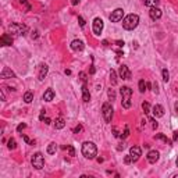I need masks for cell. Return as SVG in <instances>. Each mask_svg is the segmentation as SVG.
Listing matches in <instances>:
<instances>
[{"instance_id":"cell-37","label":"cell","mask_w":178,"mask_h":178,"mask_svg":"<svg viewBox=\"0 0 178 178\" xmlns=\"http://www.w3.org/2000/svg\"><path fill=\"white\" fill-rule=\"evenodd\" d=\"M45 116H46V112H45V110H42V112H40V116H39V120L40 121H43V120H45Z\"/></svg>"},{"instance_id":"cell-16","label":"cell","mask_w":178,"mask_h":178,"mask_svg":"<svg viewBox=\"0 0 178 178\" xmlns=\"http://www.w3.org/2000/svg\"><path fill=\"white\" fill-rule=\"evenodd\" d=\"M13 43V38L10 36L9 33H4L3 36L0 38V45L2 46H11Z\"/></svg>"},{"instance_id":"cell-28","label":"cell","mask_w":178,"mask_h":178,"mask_svg":"<svg viewBox=\"0 0 178 178\" xmlns=\"http://www.w3.org/2000/svg\"><path fill=\"white\" fill-rule=\"evenodd\" d=\"M142 109H143L145 114H149V113H150V104H149L148 102H143L142 103Z\"/></svg>"},{"instance_id":"cell-44","label":"cell","mask_w":178,"mask_h":178,"mask_svg":"<svg viewBox=\"0 0 178 178\" xmlns=\"http://www.w3.org/2000/svg\"><path fill=\"white\" fill-rule=\"evenodd\" d=\"M95 71H96V70H95V67L92 66V67H91V71H89V73H91V74H95Z\"/></svg>"},{"instance_id":"cell-8","label":"cell","mask_w":178,"mask_h":178,"mask_svg":"<svg viewBox=\"0 0 178 178\" xmlns=\"http://www.w3.org/2000/svg\"><path fill=\"white\" fill-rule=\"evenodd\" d=\"M103 27H104V24H103V20L102 18H95L93 20V32L95 35H100L103 31Z\"/></svg>"},{"instance_id":"cell-10","label":"cell","mask_w":178,"mask_h":178,"mask_svg":"<svg viewBox=\"0 0 178 178\" xmlns=\"http://www.w3.org/2000/svg\"><path fill=\"white\" fill-rule=\"evenodd\" d=\"M152 113H153V116L156 118H160L164 116V107L161 104H154L153 109H152Z\"/></svg>"},{"instance_id":"cell-4","label":"cell","mask_w":178,"mask_h":178,"mask_svg":"<svg viewBox=\"0 0 178 178\" xmlns=\"http://www.w3.org/2000/svg\"><path fill=\"white\" fill-rule=\"evenodd\" d=\"M31 163L36 170H42L43 166H45V157H43V154L40 152H38V153H35L31 157Z\"/></svg>"},{"instance_id":"cell-45","label":"cell","mask_w":178,"mask_h":178,"mask_svg":"<svg viewBox=\"0 0 178 178\" xmlns=\"http://www.w3.org/2000/svg\"><path fill=\"white\" fill-rule=\"evenodd\" d=\"M71 3H73V6H75V4H78V3H79V0H73Z\"/></svg>"},{"instance_id":"cell-17","label":"cell","mask_w":178,"mask_h":178,"mask_svg":"<svg viewBox=\"0 0 178 178\" xmlns=\"http://www.w3.org/2000/svg\"><path fill=\"white\" fill-rule=\"evenodd\" d=\"M0 77H2L3 79H7V78H15L14 73H13V71L9 68V67H4L3 71H2V74H0Z\"/></svg>"},{"instance_id":"cell-30","label":"cell","mask_w":178,"mask_h":178,"mask_svg":"<svg viewBox=\"0 0 178 178\" xmlns=\"http://www.w3.org/2000/svg\"><path fill=\"white\" fill-rule=\"evenodd\" d=\"M124 163H125V164H131V163H134L132 156H131V154H127V156L124 157Z\"/></svg>"},{"instance_id":"cell-7","label":"cell","mask_w":178,"mask_h":178,"mask_svg":"<svg viewBox=\"0 0 178 178\" xmlns=\"http://www.w3.org/2000/svg\"><path fill=\"white\" fill-rule=\"evenodd\" d=\"M124 17V10L123 9H116L114 11L110 14V21L112 22H118L121 21Z\"/></svg>"},{"instance_id":"cell-3","label":"cell","mask_w":178,"mask_h":178,"mask_svg":"<svg viewBox=\"0 0 178 178\" xmlns=\"http://www.w3.org/2000/svg\"><path fill=\"white\" fill-rule=\"evenodd\" d=\"M121 96H123V107L130 109L131 107V96H132V89L130 86H123L120 89Z\"/></svg>"},{"instance_id":"cell-25","label":"cell","mask_w":178,"mask_h":178,"mask_svg":"<svg viewBox=\"0 0 178 178\" xmlns=\"http://www.w3.org/2000/svg\"><path fill=\"white\" fill-rule=\"evenodd\" d=\"M110 81H112V85H117V75H116L114 70L110 71Z\"/></svg>"},{"instance_id":"cell-46","label":"cell","mask_w":178,"mask_h":178,"mask_svg":"<svg viewBox=\"0 0 178 178\" xmlns=\"http://www.w3.org/2000/svg\"><path fill=\"white\" fill-rule=\"evenodd\" d=\"M175 113H177V114H178V102L175 103Z\"/></svg>"},{"instance_id":"cell-1","label":"cell","mask_w":178,"mask_h":178,"mask_svg":"<svg viewBox=\"0 0 178 178\" xmlns=\"http://www.w3.org/2000/svg\"><path fill=\"white\" fill-rule=\"evenodd\" d=\"M82 154L86 159H95L97 154V148L93 142H84L82 145Z\"/></svg>"},{"instance_id":"cell-33","label":"cell","mask_w":178,"mask_h":178,"mask_svg":"<svg viewBox=\"0 0 178 178\" xmlns=\"http://www.w3.org/2000/svg\"><path fill=\"white\" fill-rule=\"evenodd\" d=\"M21 135H22V134H21ZM22 139H24V141L27 142V143H29V145H35V141H31V139L28 138L27 135H22Z\"/></svg>"},{"instance_id":"cell-23","label":"cell","mask_w":178,"mask_h":178,"mask_svg":"<svg viewBox=\"0 0 178 178\" xmlns=\"http://www.w3.org/2000/svg\"><path fill=\"white\" fill-rule=\"evenodd\" d=\"M32 100H33V93H32V92H29V91L25 92V93H24V102L25 103H31Z\"/></svg>"},{"instance_id":"cell-27","label":"cell","mask_w":178,"mask_h":178,"mask_svg":"<svg viewBox=\"0 0 178 178\" xmlns=\"http://www.w3.org/2000/svg\"><path fill=\"white\" fill-rule=\"evenodd\" d=\"M138 86H139V92H141V93H143V92L146 91V82L143 81V79H141V81H139Z\"/></svg>"},{"instance_id":"cell-41","label":"cell","mask_w":178,"mask_h":178,"mask_svg":"<svg viewBox=\"0 0 178 178\" xmlns=\"http://www.w3.org/2000/svg\"><path fill=\"white\" fill-rule=\"evenodd\" d=\"M153 92L154 93H159V86H157L156 82H153Z\"/></svg>"},{"instance_id":"cell-42","label":"cell","mask_w":178,"mask_h":178,"mask_svg":"<svg viewBox=\"0 0 178 178\" xmlns=\"http://www.w3.org/2000/svg\"><path fill=\"white\" fill-rule=\"evenodd\" d=\"M116 45L120 46V47H123V46H124V42H123V40H117V42H116Z\"/></svg>"},{"instance_id":"cell-20","label":"cell","mask_w":178,"mask_h":178,"mask_svg":"<svg viewBox=\"0 0 178 178\" xmlns=\"http://www.w3.org/2000/svg\"><path fill=\"white\" fill-rule=\"evenodd\" d=\"M82 99H84V102H86V103L91 100V95H89V92H88L86 84H84V86H82Z\"/></svg>"},{"instance_id":"cell-13","label":"cell","mask_w":178,"mask_h":178,"mask_svg":"<svg viewBox=\"0 0 178 178\" xmlns=\"http://www.w3.org/2000/svg\"><path fill=\"white\" fill-rule=\"evenodd\" d=\"M84 42L82 40H78V39H75V40H73L71 42V49H73L74 51H82L84 50Z\"/></svg>"},{"instance_id":"cell-40","label":"cell","mask_w":178,"mask_h":178,"mask_svg":"<svg viewBox=\"0 0 178 178\" xmlns=\"http://www.w3.org/2000/svg\"><path fill=\"white\" fill-rule=\"evenodd\" d=\"M150 123H152V128H153V130H156V128H157V125H159V124H157L156 121L153 120V118H152V120H150Z\"/></svg>"},{"instance_id":"cell-32","label":"cell","mask_w":178,"mask_h":178,"mask_svg":"<svg viewBox=\"0 0 178 178\" xmlns=\"http://www.w3.org/2000/svg\"><path fill=\"white\" fill-rule=\"evenodd\" d=\"M20 2H21V4L25 7V10H27V11H31V6H29V4H28V2H27V0H20Z\"/></svg>"},{"instance_id":"cell-5","label":"cell","mask_w":178,"mask_h":178,"mask_svg":"<svg viewBox=\"0 0 178 178\" xmlns=\"http://www.w3.org/2000/svg\"><path fill=\"white\" fill-rule=\"evenodd\" d=\"M113 106L112 103L106 102L102 106V113H103V117H104V121L106 123H112V118H113Z\"/></svg>"},{"instance_id":"cell-11","label":"cell","mask_w":178,"mask_h":178,"mask_svg":"<svg viewBox=\"0 0 178 178\" xmlns=\"http://www.w3.org/2000/svg\"><path fill=\"white\" fill-rule=\"evenodd\" d=\"M159 157H160V153L157 150H150L148 153V156H146V159H148V161L150 164H154L159 160Z\"/></svg>"},{"instance_id":"cell-19","label":"cell","mask_w":178,"mask_h":178,"mask_svg":"<svg viewBox=\"0 0 178 178\" xmlns=\"http://www.w3.org/2000/svg\"><path fill=\"white\" fill-rule=\"evenodd\" d=\"M64 127H66V121H64V118L63 117L56 118V121H55V128H56V130H63Z\"/></svg>"},{"instance_id":"cell-24","label":"cell","mask_w":178,"mask_h":178,"mask_svg":"<svg viewBox=\"0 0 178 178\" xmlns=\"http://www.w3.org/2000/svg\"><path fill=\"white\" fill-rule=\"evenodd\" d=\"M7 148L10 149V150H14L15 148H17V142H15V139H9V142H7Z\"/></svg>"},{"instance_id":"cell-15","label":"cell","mask_w":178,"mask_h":178,"mask_svg":"<svg viewBox=\"0 0 178 178\" xmlns=\"http://www.w3.org/2000/svg\"><path fill=\"white\" fill-rule=\"evenodd\" d=\"M47 71H49V67L46 66V64H40L39 66V75H38L39 81H43V79H45V77L47 75Z\"/></svg>"},{"instance_id":"cell-2","label":"cell","mask_w":178,"mask_h":178,"mask_svg":"<svg viewBox=\"0 0 178 178\" xmlns=\"http://www.w3.org/2000/svg\"><path fill=\"white\" fill-rule=\"evenodd\" d=\"M139 24V17L136 14H128L125 18L123 20V28L127 31H132L138 27Z\"/></svg>"},{"instance_id":"cell-38","label":"cell","mask_w":178,"mask_h":178,"mask_svg":"<svg viewBox=\"0 0 178 178\" xmlns=\"http://www.w3.org/2000/svg\"><path fill=\"white\" fill-rule=\"evenodd\" d=\"M82 131V125H78V127L74 128V134H79Z\"/></svg>"},{"instance_id":"cell-35","label":"cell","mask_w":178,"mask_h":178,"mask_svg":"<svg viewBox=\"0 0 178 178\" xmlns=\"http://www.w3.org/2000/svg\"><path fill=\"white\" fill-rule=\"evenodd\" d=\"M78 22H79V25H81L82 28L85 27V20H84V17H81V15H78Z\"/></svg>"},{"instance_id":"cell-9","label":"cell","mask_w":178,"mask_h":178,"mask_svg":"<svg viewBox=\"0 0 178 178\" xmlns=\"http://www.w3.org/2000/svg\"><path fill=\"white\" fill-rule=\"evenodd\" d=\"M118 74H120V78L123 79H131V71L127 66H120V70H118Z\"/></svg>"},{"instance_id":"cell-36","label":"cell","mask_w":178,"mask_h":178,"mask_svg":"<svg viewBox=\"0 0 178 178\" xmlns=\"http://www.w3.org/2000/svg\"><path fill=\"white\" fill-rule=\"evenodd\" d=\"M25 127H27V125H25V124H24V123H22V124H20L18 127H17V131H18V132H21V131H22V130H24V128H25Z\"/></svg>"},{"instance_id":"cell-12","label":"cell","mask_w":178,"mask_h":178,"mask_svg":"<svg viewBox=\"0 0 178 178\" xmlns=\"http://www.w3.org/2000/svg\"><path fill=\"white\" fill-rule=\"evenodd\" d=\"M161 10L159 9V7H150V10H149V15H150L152 20H159L160 17H161Z\"/></svg>"},{"instance_id":"cell-43","label":"cell","mask_w":178,"mask_h":178,"mask_svg":"<svg viewBox=\"0 0 178 178\" xmlns=\"http://www.w3.org/2000/svg\"><path fill=\"white\" fill-rule=\"evenodd\" d=\"M43 121H45V124H47V125L51 123V121H50V118H45V120H43Z\"/></svg>"},{"instance_id":"cell-26","label":"cell","mask_w":178,"mask_h":178,"mask_svg":"<svg viewBox=\"0 0 178 178\" xmlns=\"http://www.w3.org/2000/svg\"><path fill=\"white\" fill-rule=\"evenodd\" d=\"M161 75H163V81L164 82L170 81V73H169V70H167V68H164L163 71H161Z\"/></svg>"},{"instance_id":"cell-14","label":"cell","mask_w":178,"mask_h":178,"mask_svg":"<svg viewBox=\"0 0 178 178\" xmlns=\"http://www.w3.org/2000/svg\"><path fill=\"white\" fill-rule=\"evenodd\" d=\"M130 154L132 156L134 161H136V160H138L139 157H141V148H139V146H131Z\"/></svg>"},{"instance_id":"cell-29","label":"cell","mask_w":178,"mask_h":178,"mask_svg":"<svg viewBox=\"0 0 178 178\" xmlns=\"http://www.w3.org/2000/svg\"><path fill=\"white\" fill-rule=\"evenodd\" d=\"M154 138H156V139H161V141H164V142H166V143H169V145H171V141H170V139L167 138V136L161 135V134H159V135H156V136H154Z\"/></svg>"},{"instance_id":"cell-22","label":"cell","mask_w":178,"mask_h":178,"mask_svg":"<svg viewBox=\"0 0 178 178\" xmlns=\"http://www.w3.org/2000/svg\"><path fill=\"white\" fill-rule=\"evenodd\" d=\"M56 150H57V145H56L55 142L49 143V146H47V153H49V154H55Z\"/></svg>"},{"instance_id":"cell-18","label":"cell","mask_w":178,"mask_h":178,"mask_svg":"<svg viewBox=\"0 0 178 178\" xmlns=\"http://www.w3.org/2000/svg\"><path fill=\"white\" fill-rule=\"evenodd\" d=\"M53 99H55V91H53L51 88H49L47 91L43 93V100H45V102H51Z\"/></svg>"},{"instance_id":"cell-34","label":"cell","mask_w":178,"mask_h":178,"mask_svg":"<svg viewBox=\"0 0 178 178\" xmlns=\"http://www.w3.org/2000/svg\"><path fill=\"white\" fill-rule=\"evenodd\" d=\"M107 95H109V97H110V99H112V100H114V99H116V92L113 91V89H109Z\"/></svg>"},{"instance_id":"cell-31","label":"cell","mask_w":178,"mask_h":178,"mask_svg":"<svg viewBox=\"0 0 178 178\" xmlns=\"http://www.w3.org/2000/svg\"><path fill=\"white\" fill-rule=\"evenodd\" d=\"M67 150H68L70 156H75V149H74V146L68 145V146H67Z\"/></svg>"},{"instance_id":"cell-39","label":"cell","mask_w":178,"mask_h":178,"mask_svg":"<svg viewBox=\"0 0 178 178\" xmlns=\"http://www.w3.org/2000/svg\"><path fill=\"white\" fill-rule=\"evenodd\" d=\"M79 78H81L84 82H86V74H85V73H79Z\"/></svg>"},{"instance_id":"cell-21","label":"cell","mask_w":178,"mask_h":178,"mask_svg":"<svg viewBox=\"0 0 178 178\" xmlns=\"http://www.w3.org/2000/svg\"><path fill=\"white\" fill-rule=\"evenodd\" d=\"M159 3H160V0H143V4L148 7H157Z\"/></svg>"},{"instance_id":"cell-47","label":"cell","mask_w":178,"mask_h":178,"mask_svg":"<svg viewBox=\"0 0 178 178\" xmlns=\"http://www.w3.org/2000/svg\"><path fill=\"white\" fill-rule=\"evenodd\" d=\"M175 164H177V167H178V156H177V160H175Z\"/></svg>"},{"instance_id":"cell-6","label":"cell","mask_w":178,"mask_h":178,"mask_svg":"<svg viewBox=\"0 0 178 178\" xmlns=\"http://www.w3.org/2000/svg\"><path fill=\"white\" fill-rule=\"evenodd\" d=\"M10 32L14 33V35H25L28 32V28H27V25L14 22V24L10 25Z\"/></svg>"}]
</instances>
